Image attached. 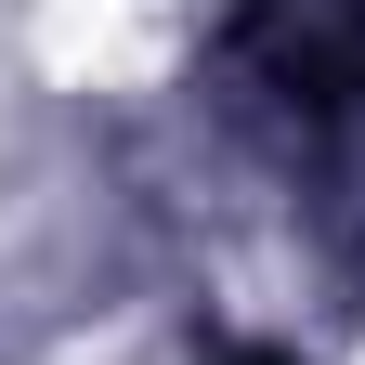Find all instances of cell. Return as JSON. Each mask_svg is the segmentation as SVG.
Segmentation results:
<instances>
[{
	"label": "cell",
	"instance_id": "1",
	"mask_svg": "<svg viewBox=\"0 0 365 365\" xmlns=\"http://www.w3.org/2000/svg\"><path fill=\"white\" fill-rule=\"evenodd\" d=\"M235 365H287V352H235Z\"/></svg>",
	"mask_w": 365,
	"mask_h": 365
}]
</instances>
